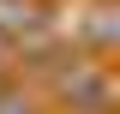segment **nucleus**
Wrapping results in <instances>:
<instances>
[{
  "instance_id": "obj_1",
  "label": "nucleus",
  "mask_w": 120,
  "mask_h": 114,
  "mask_svg": "<svg viewBox=\"0 0 120 114\" xmlns=\"http://www.w3.org/2000/svg\"><path fill=\"white\" fill-rule=\"evenodd\" d=\"M54 36L78 54H96V60H114L120 48V0H72L60 12L54 0Z\"/></svg>"
},
{
  "instance_id": "obj_2",
  "label": "nucleus",
  "mask_w": 120,
  "mask_h": 114,
  "mask_svg": "<svg viewBox=\"0 0 120 114\" xmlns=\"http://www.w3.org/2000/svg\"><path fill=\"white\" fill-rule=\"evenodd\" d=\"M0 114H48V102H42V90H36V84L0 78Z\"/></svg>"
}]
</instances>
